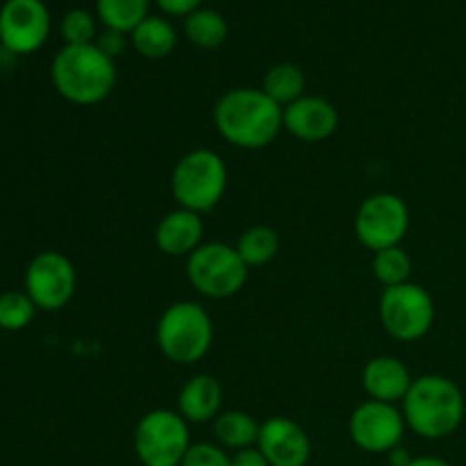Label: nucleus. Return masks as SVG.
<instances>
[{
	"label": "nucleus",
	"mask_w": 466,
	"mask_h": 466,
	"mask_svg": "<svg viewBox=\"0 0 466 466\" xmlns=\"http://www.w3.org/2000/svg\"><path fill=\"white\" fill-rule=\"evenodd\" d=\"M285 109L262 89L237 86L214 105V127L223 141L241 150L268 148L278 139Z\"/></svg>",
	"instance_id": "f257e3e1"
},
{
	"label": "nucleus",
	"mask_w": 466,
	"mask_h": 466,
	"mask_svg": "<svg viewBox=\"0 0 466 466\" xmlns=\"http://www.w3.org/2000/svg\"><path fill=\"white\" fill-rule=\"evenodd\" d=\"M36 305L25 291H5L0 294V330L21 332L32 323Z\"/></svg>",
	"instance_id": "393cba45"
},
{
	"label": "nucleus",
	"mask_w": 466,
	"mask_h": 466,
	"mask_svg": "<svg viewBox=\"0 0 466 466\" xmlns=\"http://www.w3.org/2000/svg\"><path fill=\"white\" fill-rule=\"evenodd\" d=\"M305 86H308V80H305L303 68L291 62H282L268 68L259 89L285 109L299 98H303Z\"/></svg>",
	"instance_id": "aec40b11"
},
{
	"label": "nucleus",
	"mask_w": 466,
	"mask_h": 466,
	"mask_svg": "<svg viewBox=\"0 0 466 466\" xmlns=\"http://www.w3.org/2000/svg\"><path fill=\"white\" fill-rule=\"evenodd\" d=\"M50 35L44 0H7L0 9V44L14 55L36 53Z\"/></svg>",
	"instance_id": "f8f14e48"
},
{
	"label": "nucleus",
	"mask_w": 466,
	"mask_h": 466,
	"mask_svg": "<svg viewBox=\"0 0 466 466\" xmlns=\"http://www.w3.org/2000/svg\"><path fill=\"white\" fill-rule=\"evenodd\" d=\"M235 248L246 262V267L258 268L278 258V253H280V237H278V232L271 226L258 223V226H250L241 232Z\"/></svg>",
	"instance_id": "412c9836"
},
{
	"label": "nucleus",
	"mask_w": 466,
	"mask_h": 466,
	"mask_svg": "<svg viewBox=\"0 0 466 466\" xmlns=\"http://www.w3.org/2000/svg\"><path fill=\"white\" fill-rule=\"evenodd\" d=\"M228 191V164L217 150L196 148L182 155L171 171V196L177 208L208 214Z\"/></svg>",
	"instance_id": "39448f33"
},
{
	"label": "nucleus",
	"mask_w": 466,
	"mask_h": 466,
	"mask_svg": "<svg viewBox=\"0 0 466 466\" xmlns=\"http://www.w3.org/2000/svg\"><path fill=\"white\" fill-rule=\"evenodd\" d=\"M189 446V423L177 410H150L135 428V453L144 466H180Z\"/></svg>",
	"instance_id": "0eeeda50"
},
{
	"label": "nucleus",
	"mask_w": 466,
	"mask_h": 466,
	"mask_svg": "<svg viewBox=\"0 0 466 466\" xmlns=\"http://www.w3.org/2000/svg\"><path fill=\"white\" fill-rule=\"evenodd\" d=\"M232 466H271V464H268V460L264 458V453L258 449V446H250V449L237 451V453L232 455Z\"/></svg>",
	"instance_id": "c756f323"
},
{
	"label": "nucleus",
	"mask_w": 466,
	"mask_h": 466,
	"mask_svg": "<svg viewBox=\"0 0 466 466\" xmlns=\"http://www.w3.org/2000/svg\"><path fill=\"white\" fill-rule=\"evenodd\" d=\"M373 278L380 282L382 287H396L410 282L412 276V258L403 246H394V248H385L373 253L371 262Z\"/></svg>",
	"instance_id": "b1692460"
},
{
	"label": "nucleus",
	"mask_w": 466,
	"mask_h": 466,
	"mask_svg": "<svg viewBox=\"0 0 466 466\" xmlns=\"http://www.w3.org/2000/svg\"><path fill=\"white\" fill-rule=\"evenodd\" d=\"M59 30H62V39L66 41V46L96 44V35H98L94 14L86 9H71L64 14Z\"/></svg>",
	"instance_id": "a878e982"
},
{
	"label": "nucleus",
	"mask_w": 466,
	"mask_h": 466,
	"mask_svg": "<svg viewBox=\"0 0 466 466\" xmlns=\"http://www.w3.org/2000/svg\"><path fill=\"white\" fill-rule=\"evenodd\" d=\"M130 41L141 57L164 59L176 50L177 32L167 18L148 16L141 25L135 27V32L130 35Z\"/></svg>",
	"instance_id": "6ab92c4d"
},
{
	"label": "nucleus",
	"mask_w": 466,
	"mask_h": 466,
	"mask_svg": "<svg viewBox=\"0 0 466 466\" xmlns=\"http://www.w3.org/2000/svg\"><path fill=\"white\" fill-rule=\"evenodd\" d=\"M410 431L423 440H444L453 435L464 419V394L451 378L428 373L414 378L400 403Z\"/></svg>",
	"instance_id": "7ed1b4c3"
},
{
	"label": "nucleus",
	"mask_w": 466,
	"mask_h": 466,
	"mask_svg": "<svg viewBox=\"0 0 466 466\" xmlns=\"http://www.w3.org/2000/svg\"><path fill=\"white\" fill-rule=\"evenodd\" d=\"M148 7L150 0H96L100 23L123 35H132L148 18Z\"/></svg>",
	"instance_id": "5701e85b"
},
{
	"label": "nucleus",
	"mask_w": 466,
	"mask_h": 466,
	"mask_svg": "<svg viewBox=\"0 0 466 466\" xmlns=\"http://www.w3.org/2000/svg\"><path fill=\"white\" fill-rule=\"evenodd\" d=\"M353 230L360 244L373 253L400 246L410 230L408 203L391 191L371 194L355 212Z\"/></svg>",
	"instance_id": "1a4fd4ad"
},
{
	"label": "nucleus",
	"mask_w": 466,
	"mask_h": 466,
	"mask_svg": "<svg viewBox=\"0 0 466 466\" xmlns=\"http://www.w3.org/2000/svg\"><path fill=\"white\" fill-rule=\"evenodd\" d=\"M77 287V273L71 259L59 250L35 255L25 268V294L36 309L57 312L71 303Z\"/></svg>",
	"instance_id": "9d476101"
},
{
	"label": "nucleus",
	"mask_w": 466,
	"mask_h": 466,
	"mask_svg": "<svg viewBox=\"0 0 466 466\" xmlns=\"http://www.w3.org/2000/svg\"><path fill=\"white\" fill-rule=\"evenodd\" d=\"M187 280L200 296L212 300L232 299L248 282L250 268L235 246L205 241L187 258Z\"/></svg>",
	"instance_id": "423d86ee"
},
{
	"label": "nucleus",
	"mask_w": 466,
	"mask_h": 466,
	"mask_svg": "<svg viewBox=\"0 0 466 466\" xmlns=\"http://www.w3.org/2000/svg\"><path fill=\"white\" fill-rule=\"evenodd\" d=\"M155 3L162 7L164 14H168V16H189V14H194L196 9H200V3L203 0H155Z\"/></svg>",
	"instance_id": "c85d7f7f"
},
{
	"label": "nucleus",
	"mask_w": 466,
	"mask_h": 466,
	"mask_svg": "<svg viewBox=\"0 0 466 466\" xmlns=\"http://www.w3.org/2000/svg\"><path fill=\"white\" fill-rule=\"evenodd\" d=\"M410 466H451L446 460L435 458V455H421V458H414Z\"/></svg>",
	"instance_id": "2f4dec72"
},
{
	"label": "nucleus",
	"mask_w": 466,
	"mask_h": 466,
	"mask_svg": "<svg viewBox=\"0 0 466 466\" xmlns=\"http://www.w3.org/2000/svg\"><path fill=\"white\" fill-rule=\"evenodd\" d=\"M205 223L203 217L189 209H173L155 228V246L168 258H189L198 246H203Z\"/></svg>",
	"instance_id": "dca6fc26"
},
{
	"label": "nucleus",
	"mask_w": 466,
	"mask_h": 466,
	"mask_svg": "<svg viewBox=\"0 0 466 466\" xmlns=\"http://www.w3.org/2000/svg\"><path fill=\"white\" fill-rule=\"evenodd\" d=\"M258 449L271 466H308L312 441L305 428L289 417H271L259 426Z\"/></svg>",
	"instance_id": "ddd939ff"
},
{
	"label": "nucleus",
	"mask_w": 466,
	"mask_h": 466,
	"mask_svg": "<svg viewBox=\"0 0 466 466\" xmlns=\"http://www.w3.org/2000/svg\"><path fill=\"white\" fill-rule=\"evenodd\" d=\"M408 423L399 405L364 400L349 419V432L360 451L371 455L391 453L403 441Z\"/></svg>",
	"instance_id": "9b49d317"
},
{
	"label": "nucleus",
	"mask_w": 466,
	"mask_h": 466,
	"mask_svg": "<svg viewBox=\"0 0 466 466\" xmlns=\"http://www.w3.org/2000/svg\"><path fill=\"white\" fill-rule=\"evenodd\" d=\"M50 77L64 100L80 107L98 105L116 86V64L96 44L64 46L53 59Z\"/></svg>",
	"instance_id": "f03ea898"
},
{
	"label": "nucleus",
	"mask_w": 466,
	"mask_h": 466,
	"mask_svg": "<svg viewBox=\"0 0 466 466\" xmlns=\"http://www.w3.org/2000/svg\"><path fill=\"white\" fill-rule=\"evenodd\" d=\"M228 32H230L228 21L223 18V14L214 12V9L200 7L185 18V36L196 48H218V46L226 44Z\"/></svg>",
	"instance_id": "4be33fe9"
},
{
	"label": "nucleus",
	"mask_w": 466,
	"mask_h": 466,
	"mask_svg": "<svg viewBox=\"0 0 466 466\" xmlns=\"http://www.w3.org/2000/svg\"><path fill=\"white\" fill-rule=\"evenodd\" d=\"M177 412L187 423H209L223 412V387L209 373H198L182 385Z\"/></svg>",
	"instance_id": "f3484780"
},
{
	"label": "nucleus",
	"mask_w": 466,
	"mask_h": 466,
	"mask_svg": "<svg viewBox=\"0 0 466 466\" xmlns=\"http://www.w3.org/2000/svg\"><path fill=\"white\" fill-rule=\"evenodd\" d=\"M259 426L253 414L244 410H226L212 421V432L217 437L218 446L226 451H244L250 446H258Z\"/></svg>",
	"instance_id": "a211bd4d"
},
{
	"label": "nucleus",
	"mask_w": 466,
	"mask_h": 466,
	"mask_svg": "<svg viewBox=\"0 0 466 466\" xmlns=\"http://www.w3.org/2000/svg\"><path fill=\"white\" fill-rule=\"evenodd\" d=\"M390 455V462H391V466H410V462H412V455L408 453V451L403 449V446H399V449H394L391 451V453H387Z\"/></svg>",
	"instance_id": "7c9ffc66"
},
{
	"label": "nucleus",
	"mask_w": 466,
	"mask_h": 466,
	"mask_svg": "<svg viewBox=\"0 0 466 466\" xmlns=\"http://www.w3.org/2000/svg\"><path fill=\"white\" fill-rule=\"evenodd\" d=\"M157 349L173 364L200 362L214 344V323L208 309L196 300H177L168 305L155 330Z\"/></svg>",
	"instance_id": "20e7f679"
},
{
	"label": "nucleus",
	"mask_w": 466,
	"mask_h": 466,
	"mask_svg": "<svg viewBox=\"0 0 466 466\" xmlns=\"http://www.w3.org/2000/svg\"><path fill=\"white\" fill-rule=\"evenodd\" d=\"M378 317L387 335L396 341H417L426 337L435 323V300L431 291L417 282L387 287L380 294Z\"/></svg>",
	"instance_id": "6e6552de"
},
{
	"label": "nucleus",
	"mask_w": 466,
	"mask_h": 466,
	"mask_svg": "<svg viewBox=\"0 0 466 466\" xmlns=\"http://www.w3.org/2000/svg\"><path fill=\"white\" fill-rule=\"evenodd\" d=\"M180 466H232V455L226 449L209 441L191 444Z\"/></svg>",
	"instance_id": "bb28decb"
},
{
	"label": "nucleus",
	"mask_w": 466,
	"mask_h": 466,
	"mask_svg": "<svg viewBox=\"0 0 466 466\" xmlns=\"http://www.w3.org/2000/svg\"><path fill=\"white\" fill-rule=\"evenodd\" d=\"M96 46H98L105 55H109L112 59H116L118 55L126 50V35L118 30H109V27H105V32H100L98 35Z\"/></svg>",
	"instance_id": "cd10ccee"
},
{
	"label": "nucleus",
	"mask_w": 466,
	"mask_h": 466,
	"mask_svg": "<svg viewBox=\"0 0 466 466\" xmlns=\"http://www.w3.org/2000/svg\"><path fill=\"white\" fill-rule=\"evenodd\" d=\"M282 127L305 144L330 139L339 127V109L321 96L305 94L282 112Z\"/></svg>",
	"instance_id": "4468645a"
},
{
	"label": "nucleus",
	"mask_w": 466,
	"mask_h": 466,
	"mask_svg": "<svg viewBox=\"0 0 466 466\" xmlns=\"http://www.w3.org/2000/svg\"><path fill=\"white\" fill-rule=\"evenodd\" d=\"M414 378L408 364L394 355L371 358L362 369V387L371 400L399 405L408 396Z\"/></svg>",
	"instance_id": "2eb2a0df"
}]
</instances>
